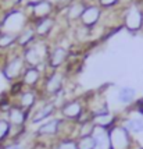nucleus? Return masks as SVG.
<instances>
[{
	"label": "nucleus",
	"mask_w": 143,
	"mask_h": 149,
	"mask_svg": "<svg viewBox=\"0 0 143 149\" xmlns=\"http://www.w3.org/2000/svg\"><path fill=\"white\" fill-rule=\"evenodd\" d=\"M11 132V124L8 123L6 117H0V145L6 146V142L10 138Z\"/></svg>",
	"instance_id": "23"
},
{
	"label": "nucleus",
	"mask_w": 143,
	"mask_h": 149,
	"mask_svg": "<svg viewBox=\"0 0 143 149\" xmlns=\"http://www.w3.org/2000/svg\"><path fill=\"white\" fill-rule=\"evenodd\" d=\"M57 111H59V107L52 99H43V102L39 106L36 104V107L31 111L29 123L32 125H40L42 123L53 118Z\"/></svg>",
	"instance_id": "8"
},
{
	"label": "nucleus",
	"mask_w": 143,
	"mask_h": 149,
	"mask_svg": "<svg viewBox=\"0 0 143 149\" xmlns=\"http://www.w3.org/2000/svg\"><path fill=\"white\" fill-rule=\"evenodd\" d=\"M108 149H135L132 134L121 123H117L108 130Z\"/></svg>",
	"instance_id": "5"
},
{
	"label": "nucleus",
	"mask_w": 143,
	"mask_h": 149,
	"mask_svg": "<svg viewBox=\"0 0 143 149\" xmlns=\"http://www.w3.org/2000/svg\"><path fill=\"white\" fill-rule=\"evenodd\" d=\"M17 38H18V35H15V33L0 31V50H8L14 45L17 46Z\"/></svg>",
	"instance_id": "21"
},
{
	"label": "nucleus",
	"mask_w": 143,
	"mask_h": 149,
	"mask_svg": "<svg viewBox=\"0 0 143 149\" xmlns=\"http://www.w3.org/2000/svg\"><path fill=\"white\" fill-rule=\"evenodd\" d=\"M0 149H4V146H3V145H0Z\"/></svg>",
	"instance_id": "31"
},
{
	"label": "nucleus",
	"mask_w": 143,
	"mask_h": 149,
	"mask_svg": "<svg viewBox=\"0 0 143 149\" xmlns=\"http://www.w3.org/2000/svg\"><path fill=\"white\" fill-rule=\"evenodd\" d=\"M4 149H24L22 146H21L20 143H10L8 146H6Z\"/></svg>",
	"instance_id": "27"
},
{
	"label": "nucleus",
	"mask_w": 143,
	"mask_h": 149,
	"mask_svg": "<svg viewBox=\"0 0 143 149\" xmlns=\"http://www.w3.org/2000/svg\"><path fill=\"white\" fill-rule=\"evenodd\" d=\"M49 53H50V47L46 43L45 39H36L32 45H29L22 50V57L25 60L26 67H38L45 72L43 67L45 65L49 67L47 65Z\"/></svg>",
	"instance_id": "1"
},
{
	"label": "nucleus",
	"mask_w": 143,
	"mask_h": 149,
	"mask_svg": "<svg viewBox=\"0 0 143 149\" xmlns=\"http://www.w3.org/2000/svg\"><path fill=\"white\" fill-rule=\"evenodd\" d=\"M15 100H13L14 104L22 107L26 111H32L40 99H43L40 95L39 89H31V88H24L21 92H18L15 96Z\"/></svg>",
	"instance_id": "9"
},
{
	"label": "nucleus",
	"mask_w": 143,
	"mask_h": 149,
	"mask_svg": "<svg viewBox=\"0 0 143 149\" xmlns=\"http://www.w3.org/2000/svg\"><path fill=\"white\" fill-rule=\"evenodd\" d=\"M45 78V72L39 70L38 67H26L20 82L24 85V88H31V89H39Z\"/></svg>",
	"instance_id": "12"
},
{
	"label": "nucleus",
	"mask_w": 143,
	"mask_h": 149,
	"mask_svg": "<svg viewBox=\"0 0 143 149\" xmlns=\"http://www.w3.org/2000/svg\"><path fill=\"white\" fill-rule=\"evenodd\" d=\"M61 124H63V118L61 117H53L50 120H47L45 123H42L38 127V130L35 132V138L39 142L52 145L56 139L60 138V132H61Z\"/></svg>",
	"instance_id": "4"
},
{
	"label": "nucleus",
	"mask_w": 143,
	"mask_h": 149,
	"mask_svg": "<svg viewBox=\"0 0 143 149\" xmlns=\"http://www.w3.org/2000/svg\"><path fill=\"white\" fill-rule=\"evenodd\" d=\"M90 121L93 123L95 127H100V128H106L110 130L113 125H115L117 123H120V117L117 113L114 111H106V113H100L96 116H92Z\"/></svg>",
	"instance_id": "15"
},
{
	"label": "nucleus",
	"mask_w": 143,
	"mask_h": 149,
	"mask_svg": "<svg viewBox=\"0 0 143 149\" xmlns=\"http://www.w3.org/2000/svg\"><path fill=\"white\" fill-rule=\"evenodd\" d=\"M86 3L82 0H74L71 1L68 7H67V21H79L82 14H84L85 8H86Z\"/></svg>",
	"instance_id": "20"
},
{
	"label": "nucleus",
	"mask_w": 143,
	"mask_h": 149,
	"mask_svg": "<svg viewBox=\"0 0 143 149\" xmlns=\"http://www.w3.org/2000/svg\"><path fill=\"white\" fill-rule=\"evenodd\" d=\"M38 39L36 32H35V25H33L32 21L28 22V25L18 33V38H17V47L24 50L25 47H28L29 45H32L33 42Z\"/></svg>",
	"instance_id": "16"
},
{
	"label": "nucleus",
	"mask_w": 143,
	"mask_h": 149,
	"mask_svg": "<svg viewBox=\"0 0 143 149\" xmlns=\"http://www.w3.org/2000/svg\"><path fill=\"white\" fill-rule=\"evenodd\" d=\"M8 120V123L11 124V127L15 128H25L26 123H29V117H31V111L24 110L22 107L14 104L8 109V111L4 116Z\"/></svg>",
	"instance_id": "11"
},
{
	"label": "nucleus",
	"mask_w": 143,
	"mask_h": 149,
	"mask_svg": "<svg viewBox=\"0 0 143 149\" xmlns=\"http://www.w3.org/2000/svg\"><path fill=\"white\" fill-rule=\"evenodd\" d=\"M137 100V91L136 88L129 86V85H125L121 86L117 91V102L122 106H133Z\"/></svg>",
	"instance_id": "17"
},
{
	"label": "nucleus",
	"mask_w": 143,
	"mask_h": 149,
	"mask_svg": "<svg viewBox=\"0 0 143 149\" xmlns=\"http://www.w3.org/2000/svg\"><path fill=\"white\" fill-rule=\"evenodd\" d=\"M29 10H31L29 18H31L32 22H35L38 19L50 17V14L53 11V4L49 0H42V1H38V3L29 4Z\"/></svg>",
	"instance_id": "14"
},
{
	"label": "nucleus",
	"mask_w": 143,
	"mask_h": 149,
	"mask_svg": "<svg viewBox=\"0 0 143 149\" xmlns=\"http://www.w3.org/2000/svg\"><path fill=\"white\" fill-rule=\"evenodd\" d=\"M65 84V72L61 70H53L45 74L43 82L40 85L39 91L43 99H53L59 93L64 91Z\"/></svg>",
	"instance_id": "2"
},
{
	"label": "nucleus",
	"mask_w": 143,
	"mask_h": 149,
	"mask_svg": "<svg viewBox=\"0 0 143 149\" xmlns=\"http://www.w3.org/2000/svg\"><path fill=\"white\" fill-rule=\"evenodd\" d=\"M120 123L122 124L131 134H142L143 132V116L136 117H125V118H120Z\"/></svg>",
	"instance_id": "19"
},
{
	"label": "nucleus",
	"mask_w": 143,
	"mask_h": 149,
	"mask_svg": "<svg viewBox=\"0 0 143 149\" xmlns=\"http://www.w3.org/2000/svg\"><path fill=\"white\" fill-rule=\"evenodd\" d=\"M77 145H78V149H97V143L93 135L77 138Z\"/></svg>",
	"instance_id": "24"
},
{
	"label": "nucleus",
	"mask_w": 143,
	"mask_h": 149,
	"mask_svg": "<svg viewBox=\"0 0 143 149\" xmlns=\"http://www.w3.org/2000/svg\"><path fill=\"white\" fill-rule=\"evenodd\" d=\"M135 149H143V146H136Z\"/></svg>",
	"instance_id": "29"
},
{
	"label": "nucleus",
	"mask_w": 143,
	"mask_h": 149,
	"mask_svg": "<svg viewBox=\"0 0 143 149\" xmlns=\"http://www.w3.org/2000/svg\"><path fill=\"white\" fill-rule=\"evenodd\" d=\"M122 25L129 32H137L143 28V11L136 1L124 8Z\"/></svg>",
	"instance_id": "7"
},
{
	"label": "nucleus",
	"mask_w": 143,
	"mask_h": 149,
	"mask_svg": "<svg viewBox=\"0 0 143 149\" xmlns=\"http://www.w3.org/2000/svg\"><path fill=\"white\" fill-rule=\"evenodd\" d=\"M26 64L22 57V50L20 53H14L10 57H7L1 63V74L10 82H18L25 71Z\"/></svg>",
	"instance_id": "3"
},
{
	"label": "nucleus",
	"mask_w": 143,
	"mask_h": 149,
	"mask_svg": "<svg viewBox=\"0 0 143 149\" xmlns=\"http://www.w3.org/2000/svg\"><path fill=\"white\" fill-rule=\"evenodd\" d=\"M33 25H35V32H36L38 39H45L52 33L53 28L56 25V19L53 17H46V18L35 21Z\"/></svg>",
	"instance_id": "18"
},
{
	"label": "nucleus",
	"mask_w": 143,
	"mask_h": 149,
	"mask_svg": "<svg viewBox=\"0 0 143 149\" xmlns=\"http://www.w3.org/2000/svg\"><path fill=\"white\" fill-rule=\"evenodd\" d=\"M0 31H1V18H0Z\"/></svg>",
	"instance_id": "30"
},
{
	"label": "nucleus",
	"mask_w": 143,
	"mask_h": 149,
	"mask_svg": "<svg viewBox=\"0 0 143 149\" xmlns=\"http://www.w3.org/2000/svg\"><path fill=\"white\" fill-rule=\"evenodd\" d=\"M68 58H70V50L67 47L60 45L53 46L49 53V58H47V65H49L50 71L60 70L68 61Z\"/></svg>",
	"instance_id": "10"
},
{
	"label": "nucleus",
	"mask_w": 143,
	"mask_h": 149,
	"mask_svg": "<svg viewBox=\"0 0 143 149\" xmlns=\"http://www.w3.org/2000/svg\"><path fill=\"white\" fill-rule=\"evenodd\" d=\"M120 3V0H97V4L102 8H111Z\"/></svg>",
	"instance_id": "25"
},
{
	"label": "nucleus",
	"mask_w": 143,
	"mask_h": 149,
	"mask_svg": "<svg viewBox=\"0 0 143 149\" xmlns=\"http://www.w3.org/2000/svg\"><path fill=\"white\" fill-rule=\"evenodd\" d=\"M102 14H103V8L99 4H88L81 19H79V22H81V25L92 29L95 25H97L99 21L102 19Z\"/></svg>",
	"instance_id": "13"
},
{
	"label": "nucleus",
	"mask_w": 143,
	"mask_h": 149,
	"mask_svg": "<svg viewBox=\"0 0 143 149\" xmlns=\"http://www.w3.org/2000/svg\"><path fill=\"white\" fill-rule=\"evenodd\" d=\"M135 106V110L140 114V116H143V97H140V99H137L136 103L133 104Z\"/></svg>",
	"instance_id": "26"
},
{
	"label": "nucleus",
	"mask_w": 143,
	"mask_h": 149,
	"mask_svg": "<svg viewBox=\"0 0 143 149\" xmlns=\"http://www.w3.org/2000/svg\"><path fill=\"white\" fill-rule=\"evenodd\" d=\"M22 1H24V0H11V4H13V6H18Z\"/></svg>",
	"instance_id": "28"
},
{
	"label": "nucleus",
	"mask_w": 143,
	"mask_h": 149,
	"mask_svg": "<svg viewBox=\"0 0 143 149\" xmlns=\"http://www.w3.org/2000/svg\"><path fill=\"white\" fill-rule=\"evenodd\" d=\"M50 149H78L77 138H59L50 145Z\"/></svg>",
	"instance_id": "22"
},
{
	"label": "nucleus",
	"mask_w": 143,
	"mask_h": 149,
	"mask_svg": "<svg viewBox=\"0 0 143 149\" xmlns=\"http://www.w3.org/2000/svg\"><path fill=\"white\" fill-rule=\"evenodd\" d=\"M60 117L68 120V121H74L78 123L79 120L84 117L86 113V99L85 97H72L68 99L61 107L59 109Z\"/></svg>",
	"instance_id": "6"
}]
</instances>
